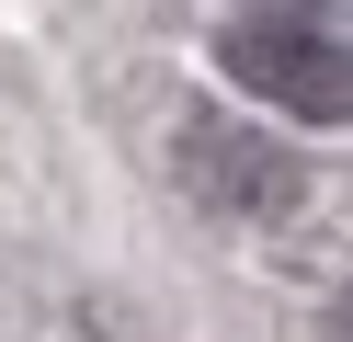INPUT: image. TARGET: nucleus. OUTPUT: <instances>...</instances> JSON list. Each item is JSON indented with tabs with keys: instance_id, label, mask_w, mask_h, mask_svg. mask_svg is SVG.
I'll return each mask as SVG.
<instances>
[{
	"instance_id": "obj_2",
	"label": "nucleus",
	"mask_w": 353,
	"mask_h": 342,
	"mask_svg": "<svg viewBox=\"0 0 353 342\" xmlns=\"http://www.w3.org/2000/svg\"><path fill=\"white\" fill-rule=\"evenodd\" d=\"M171 160H183L194 205H216V217H239V228L296 217V194H307L296 149L262 137V126H239V114H183V149H171Z\"/></svg>"
},
{
	"instance_id": "obj_3",
	"label": "nucleus",
	"mask_w": 353,
	"mask_h": 342,
	"mask_svg": "<svg viewBox=\"0 0 353 342\" xmlns=\"http://www.w3.org/2000/svg\"><path fill=\"white\" fill-rule=\"evenodd\" d=\"M330 342H353V285H342V308H330Z\"/></svg>"
},
{
	"instance_id": "obj_1",
	"label": "nucleus",
	"mask_w": 353,
	"mask_h": 342,
	"mask_svg": "<svg viewBox=\"0 0 353 342\" xmlns=\"http://www.w3.org/2000/svg\"><path fill=\"white\" fill-rule=\"evenodd\" d=\"M216 57H228V80L251 91V103L296 114V126H353V46L319 35V23H228L216 35Z\"/></svg>"
}]
</instances>
